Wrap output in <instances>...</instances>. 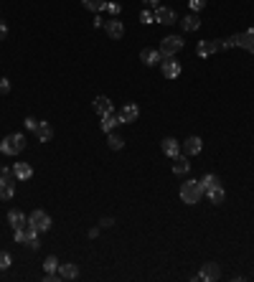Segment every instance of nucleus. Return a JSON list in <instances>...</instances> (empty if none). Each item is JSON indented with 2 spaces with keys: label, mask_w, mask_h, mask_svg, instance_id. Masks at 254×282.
Listing matches in <instances>:
<instances>
[{
  "label": "nucleus",
  "mask_w": 254,
  "mask_h": 282,
  "mask_svg": "<svg viewBox=\"0 0 254 282\" xmlns=\"http://www.w3.org/2000/svg\"><path fill=\"white\" fill-rule=\"evenodd\" d=\"M8 92H10V82L3 76V79H0V94H8Z\"/></svg>",
  "instance_id": "35"
},
{
  "label": "nucleus",
  "mask_w": 254,
  "mask_h": 282,
  "mask_svg": "<svg viewBox=\"0 0 254 282\" xmlns=\"http://www.w3.org/2000/svg\"><path fill=\"white\" fill-rule=\"evenodd\" d=\"M43 269H46V272H59V259L56 257H46V259H43Z\"/></svg>",
  "instance_id": "28"
},
{
  "label": "nucleus",
  "mask_w": 254,
  "mask_h": 282,
  "mask_svg": "<svg viewBox=\"0 0 254 282\" xmlns=\"http://www.w3.org/2000/svg\"><path fill=\"white\" fill-rule=\"evenodd\" d=\"M82 5L86 10H92V13H99V10L107 8V0H82Z\"/></svg>",
  "instance_id": "25"
},
{
  "label": "nucleus",
  "mask_w": 254,
  "mask_h": 282,
  "mask_svg": "<svg viewBox=\"0 0 254 282\" xmlns=\"http://www.w3.org/2000/svg\"><path fill=\"white\" fill-rule=\"evenodd\" d=\"M160 150H163V155L175 158V155H181V142L175 140V138H165V140L160 142Z\"/></svg>",
  "instance_id": "15"
},
{
  "label": "nucleus",
  "mask_w": 254,
  "mask_h": 282,
  "mask_svg": "<svg viewBox=\"0 0 254 282\" xmlns=\"http://www.w3.org/2000/svg\"><path fill=\"white\" fill-rule=\"evenodd\" d=\"M59 280H61L59 272H46V282H59Z\"/></svg>",
  "instance_id": "38"
},
{
  "label": "nucleus",
  "mask_w": 254,
  "mask_h": 282,
  "mask_svg": "<svg viewBox=\"0 0 254 282\" xmlns=\"http://www.w3.org/2000/svg\"><path fill=\"white\" fill-rule=\"evenodd\" d=\"M16 176L13 178H5V180H0V201H10L16 196Z\"/></svg>",
  "instance_id": "11"
},
{
  "label": "nucleus",
  "mask_w": 254,
  "mask_h": 282,
  "mask_svg": "<svg viewBox=\"0 0 254 282\" xmlns=\"http://www.w3.org/2000/svg\"><path fill=\"white\" fill-rule=\"evenodd\" d=\"M23 125H26V130H33V132H36L38 120H36V117H26V120H23Z\"/></svg>",
  "instance_id": "32"
},
{
  "label": "nucleus",
  "mask_w": 254,
  "mask_h": 282,
  "mask_svg": "<svg viewBox=\"0 0 254 282\" xmlns=\"http://www.w3.org/2000/svg\"><path fill=\"white\" fill-rule=\"evenodd\" d=\"M94 112H97L99 117L112 115V112H115V107H112V99H109V97H104V94H99V97L94 99Z\"/></svg>",
  "instance_id": "10"
},
{
  "label": "nucleus",
  "mask_w": 254,
  "mask_h": 282,
  "mask_svg": "<svg viewBox=\"0 0 254 282\" xmlns=\"http://www.w3.org/2000/svg\"><path fill=\"white\" fill-rule=\"evenodd\" d=\"M107 10H109V16H112V18H117L119 13H122V5H119V3H107Z\"/></svg>",
  "instance_id": "30"
},
{
  "label": "nucleus",
  "mask_w": 254,
  "mask_h": 282,
  "mask_svg": "<svg viewBox=\"0 0 254 282\" xmlns=\"http://www.w3.org/2000/svg\"><path fill=\"white\" fill-rule=\"evenodd\" d=\"M59 275H61V280H76V277H79V267L71 264V262L59 264Z\"/></svg>",
  "instance_id": "22"
},
{
  "label": "nucleus",
  "mask_w": 254,
  "mask_h": 282,
  "mask_svg": "<svg viewBox=\"0 0 254 282\" xmlns=\"http://www.w3.org/2000/svg\"><path fill=\"white\" fill-rule=\"evenodd\" d=\"M8 267H10V254L0 252V269H8Z\"/></svg>",
  "instance_id": "33"
},
{
  "label": "nucleus",
  "mask_w": 254,
  "mask_h": 282,
  "mask_svg": "<svg viewBox=\"0 0 254 282\" xmlns=\"http://www.w3.org/2000/svg\"><path fill=\"white\" fill-rule=\"evenodd\" d=\"M5 36H8V26H5V20L0 18V41H3Z\"/></svg>",
  "instance_id": "37"
},
{
  "label": "nucleus",
  "mask_w": 254,
  "mask_h": 282,
  "mask_svg": "<svg viewBox=\"0 0 254 282\" xmlns=\"http://www.w3.org/2000/svg\"><path fill=\"white\" fill-rule=\"evenodd\" d=\"M188 168H191V163H188V155H186V153L173 158V173L175 176H186V173H188Z\"/></svg>",
  "instance_id": "16"
},
{
  "label": "nucleus",
  "mask_w": 254,
  "mask_h": 282,
  "mask_svg": "<svg viewBox=\"0 0 254 282\" xmlns=\"http://www.w3.org/2000/svg\"><path fill=\"white\" fill-rule=\"evenodd\" d=\"M140 61L148 64V66H155V64L163 61V53H160V49H158V51H155V49H142V51H140Z\"/></svg>",
  "instance_id": "14"
},
{
  "label": "nucleus",
  "mask_w": 254,
  "mask_h": 282,
  "mask_svg": "<svg viewBox=\"0 0 254 282\" xmlns=\"http://www.w3.org/2000/svg\"><path fill=\"white\" fill-rule=\"evenodd\" d=\"M36 138H38V142H49V140L53 138V130H51L49 122H38V127H36Z\"/></svg>",
  "instance_id": "24"
},
{
  "label": "nucleus",
  "mask_w": 254,
  "mask_h": 282,
  "mask_svg": "<svg viewBox=\"0 0 254 282\" xmlns=\"http://www.w3.org/2000/svg\"><path fill=\"white\" fill-rule=\"evenodd\" d=\"M28 247H31V249H33V252H36V249H38V247H41V242H38V239H33V242H28Z\"/></svg>",
  "instance_id": "40"
},
{
  "label": "nucleus",
  "mask_w": 254,
  "mask_h": 282,
  "mask_svg": "<svg viewBox=\"0 0 254 282\" xmlns=\"http://www.w3.org/2000/svg\"><path fill=\"white\" fill-rule=\"evenodd\" d=\"M201 150H203V140L198 138V135H191V138L181 145V153H186L188 158H191V155H198Z\"/></svg>",
  "instance_id": "7"
},
{
  "label": "nucleus",
  "mask_w": 254,
  "mask_h": 282,
  "mask_svg": "<svg viewBox=\"0 0 254 282\" xmlns=\"http://www.w3.org/2000/svg\"><path fill=\"white\" fill-rule=\"evenodd\" d=\"M104 31H107V36L115 38V41H119L125 36V26H122V20H119V18H109L104 23Z\"/></svg>",
  "instance_id": "8"
},
{
  "label": "nucleus",
  "mask_w": 254,
  "mask_h": 282,
  "mask_svg": "<svg viewBox=\"0 0 254 282\" xmlns=\"http://www.w3.org/2000/svg\"><path fill=\"white\" fill-rule=\"evenodd\" d=\"M175 10L173 8H163V5H158L155 8V20L158 23H165V26H170V23H175Z\"/></svg>",
  "instance_id": "13"
},
{
  "label": "nucleus",
  "mask_w": 254,
  "mask_h": 282,
  "mask_svg": "<svg viewBox=\"0 0 254 282\" xmlns=\"http://www.w3.org/2000/svg\"><path fill=\"white\" fill-rule=\"evenodd\" d=\"M181 49H183V38L181 36H165L160 41V53L163 56H175Z\"/></svg>",
  "instance_id": "5"
},
{
  "label": "nucleus",
  "mask_w": 254,
  "mask_h": 282,
  "mask_svg": "<svg viewBox=\"0 0 254 282\" xmlns=\"http://www.w3.org/2000/svg\"><path fill=\"white\" fill-rule=\"evenodd\" d=\"M203 194L208 196V201H211V204H221L224 196H226V191H224V186H221V183H219V186H211L208 191H203Z\"/></svg>",
  "instance_id": "21"
},
{
  "label": "nucleus",
  "mask_w": 254,
  "mask_h": 282,
  "mask_svg": "<svg viewBox=\"0 0 254 282\" xmlns=\"http://www.w3.org/2000/svg\"><path fill=\"white\" fill-rule=\"evenodd\" d=\"M216 51H224V38H214V41H198V46H196V53L198 56H211V53H216Z\"/></svg>",
  "instance_id": "4"
},
{
  "label": "nucleus",
  "mask_w": 254,
  "mask_h": 282,
  "mask_svg": "<svg viewBox=\"0 0 254 282\" xmlns=\"http://www.w3.org/2000/svg\"><path fill=\"white\" fill-rule=\"evenodd\" d=\"M115 224V219H109V216H104V219H99V227L102 229H107V227H112Z\"/></svg>",
  "instance_id": "36"
},
{
  "label": "nucleus",
  "mask_w": 254,
  "mask_h": 282,
  "mask_svg": "<svg viewBox=\"0 0 254 282\" xmlns=\"http://www.w3.org/2000/svg\"><path fill=\"white\" fill-rule=\"evenodd\" d=\"M13 176H16L18 180H28V178L33 176V168H31L28 163H16V165H13Z\"/></svg>",
  "instance_id": "23"
},
{
  "label": "nucleus",
  "mask_w": 254,
  "mask_h": 282,
  "mask_svg": "<svg viewBox=\"0 0 254 282\" xmlns=\"http://www.w3.org/2000/svg\"><path fill=\"white\" fill-rule=\"evenodd\" d=\"M198 183H201V188H203V191H208L211 186H219V183H221V178H219V176H214V173H206L201 180H198Z\"/></svg>",
  "instance_id": "27"
},
{
  "label": "nucleus",
  "mask_w": 254,
  "mask_h": 282,
  "mask_svg": "<svg viewBox=\"0 0 254 282\" xmlns=\"http://www.w3.org/2000/svg\"><path fill=\"white\" fill-rule=\"evenodd\" d=\"M8 224L13 229H23V227H28V219H26V213L23 211H18V209H13L8 213Z\"/></svg>",
  "instance_id": "17"
},
{
  "label": "nucleus",
  "mask_w": 254,
  "mask_h": 282,
  "mask_svg": "<svg viewBox=\"0 0 254 282\" xmlns=\"http://www.w3.org/2000/svg\"><path fill=\"white\" fill-rule=\"evenodd\" d=\"M28 224L33 229H36L38 234L41 231H49L51 229V216L46 211H41V209H36V211H31V216H28Z\"/></svg>",
  "instance_id": "3"
},
{
  "label": "nucleus",
  "mask_w": 254,
  "mask_h": 282,
  "mask_svg": "<svg viewBox=\"0 0 254 282\" xmlns=\"http://www.w3.org/2000/svg\"><path fill=\"white\" fill-rule=\"evenodd\" d=\"M160 71H163V76H168V79L181 76V61L175 59V56H163V61H160Z\"/></svg>",
  "instance_id": "6"
},
{
  "label": "nucleus",
  "mask_w": 254,
  "mask_h": 282,
  "mask_svg": "<svg viewBox=\"0 0 254 282\" xmlns=\"http://www.w3.org/2000/svg\"><path fill=\"white\" fill-rule=\"evenodd\" d=\"M181 28H183L186 33L201 28V18H198V13H188V16H186V18L181 20Z\"/></svg>",
  "instance_id": "18"
},
{
  "label": "nucleus",
  "mask_w": 254,
  "mask_h": 282,
  "mask_svg": "<svg viewBox=\"0 0 254 282\" xmlns=\"http://www.w3.org/2000/svg\"><path fill=\"white\" fill-rule=\"evenodd\" d=\"M198 275H201L203 282H216L219 277H221V267H219L216 262H206V264L201 267V272H198Z\"/></svg>",
  "instance_id": "9"
},
{
  "label": "nucleus",
  "mask_w": 254,
  "mask_h": 282,
  "mask_svg": "<svg viewBox=\"0 0 254 282\" xmlns=\"http://www.w3.org/2000/svg\"><path fill=\"white\" fill-rule=\"evenodd\" d=\"M97 236H99V229H97V227L89 229V239H97Z\"/></svg>",
  "instance_id": "42"
},
{
  "label": "nucleus",
  "mask_w": 254,
  "mask_h": 282,
  "mask_svg": "<svg viewBox=\"0 0 254 282\" xmlns=\"http://www.w3.org/2000/svg\"><path fill=\"white\" fill-rule=\"evenodd\" d=\"M23 150H26V135H20V132L8 135V138L0 142V153L3 155H18Z\"/></svg>",
  "instance_id": "1"
},
{
  "label": "nucleus",
  "mask_w": 254,
  "mask_h": 282,
  "mask_svg": "<svg viewBox=\"0 0 254 282\" xmlns=\"http://www.w3.org/2000/svg\"><path fill=\"white\" fill-rule=\"evenodd\" d=\"M16 242L18 244H26V227L23 229H16Z\"/></svg>",
  "instance_id": "34"
},
{
  "label": "nucleus",
  "mask_w": 254,
  "mask_h": 282,
  "mask_svg": "<svg viewBox=\"0 0 254 282\" xmlns=\"http://www.w3.org/2000/svg\"><path fill=\"white\" fill-rule=\"evenodd\" d=\"M94 26H97V28H104V20H102V18L97 16V18H94Z\"/></svg>",
  "instance_id": "41"
},
{
  "label": "nucleus",
  "mask_w": 254,
  "mask_h": 282,
  "mask_svg": "<svg viewBox=\"0 0 254 282\" xmlns=\"http://www.w3.org/2000/svg\"><path fill=\"white\" fill-rule=\"evenodd\" d=\"M237 46H241V49H247L249 53H254V26L249 31H244V33H237Z\"/></svg>",
  "instance_id": "12"
},
{
  "label": "nucleus",
  "mask_w": 254,
  "mask_h": 282,
  "mask_svg": "<svg viewBox=\"0 0 254 282\" xmlns=\"http://www.w3.org/2000/svg\"><path fill=\"white\" fill-rule=\"evenodd\" d=\"M140 117V107L135 105V102H127L125 107H122V122L127 125V122H135Z\"/></svg>",
  "instance_id": "20"
},
{
  "label": "nucleus",
  "mask_w": 254,
  "mask_h": 282,
  "mask_svg": "<svg viewBox=\"0 0 254 282\" xmlns=\"http://www.w3.org/2000/svg\"><path fill=\"white\" fill-rule=\"evenodd\" d=\"M5 178H13V171H8V168H0V180H5Z\"/></svg>",
  "instance_id": "39"
},
{
  "label": "nucleus",
  "mask_w": 254,
  "mask_h": 282,
  "mask_svg": "<svg viewBox=\"0 0 254 282\" xmlns=\"http://www.w3.org/2000/svg\"><path fill=\"white\" fill-rule=\"evenodd\" d=\"M117 125H125V122H122V115H119V117H115V115H104V117H102V122H99L102 132H112Z\"/></svg>",
  "instance_id": "19"
},
{
  "label": "nucleus",
  "mask_w": 254,
  "mask_h": 282,
  "mask_svg": "<svg viewBox=\"0 0 254 282\" xmlns=\"http://www.w3.org/2000/svg\"><path fill=\"white\" fill-rule=\"evenodd\" d=\"M145 5H158V0H142Z\"/></svg>",
  "instance_id": "43"
},
{
  "label": "nucleus",
  "mask_w": 254,
  "mask_h": 282,
  "mask_svg": "<svg viewBox=\"0 0 254 282\" xmlns=\"http://www.w3.org/2000/svg\"><path fill=\"white\" fill-rule=\"evenodd\" d=\"M188 8L193 10V13H198V10L206 8V0H188Z\"/></svg>",
  "instance_id": "31"
},
{
  "label": "nucleus",
  "mask_w": 254,
  "mask_h": 282,
  "mask_svg": "<svg viewBox=\"0 0 254 282\" xmlns=\"http://www.w3.org/2000/svg\"><path fill=\"white\" fill-rule=\"evenodd\" d=\"M107 145H109V150H122V148H125V140H122V135H115V132H109V138H107Z\"/></svg>",
  "instance_id": "26"
},
{
  "label": "nucleus",
  "mask_w": 254,
  "mask_h": 282,
  "mask_svg": "<svg viewBox=\"0 0 254 282\" xmlns=\"http://www.w3.org/2000/svg\"><path fill=\"white\" fill-rule=\"evenodd\" d=\"M140 23H155V13H150V10L145 8V10H142V13H140Z\"/></svg>",
  "instance_id": "29"
},
{
  "label": "nucleus",
  "mask_w": 254,
  "mask_h": 282,
  "mask_svg": "<svg viewBox=\"0 0 254 282\" xmlns=\"http://www.w3.org/2000/svg\"><path fill=\"white\" fill-rule=\"evenodd\" d=\"M181 198H183V204H188V206L198 204V201L203 198L201 183H198V180H186V183L181 186Z\"/></svg>",
  "instance_id": "2"
}]
</instances>
